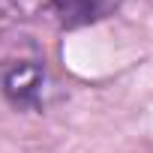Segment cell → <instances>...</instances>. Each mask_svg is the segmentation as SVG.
<instances>
[{"mask_svg":"<svg viewBox=\"0 0 153 153\" xmlns=\"http://www.w3.org/2000/svg\"><path fill=\"white\" fill-rule=\"evenodd\" d=\"M0 90L9 102L21 108H33L45 90V66L36 57H15L0 63Z\"/></svg>","mask_w":153,"mask_h":153,"instance_id":"obj_1","label":"cell"},{"mask_svg":"<svg viewBox=\"0 0 153 153\" xmlns=\"http://www.w3.org/2000/svg\"><path fill=\"white\" fill-rule=\"evenodd\" d=\"M63 27H81L96 18V0H51Z\"/></svg>","mask_w":153,"mask_h":153,"instance_id":"obj_2","label":"cell"}]
</instances>
